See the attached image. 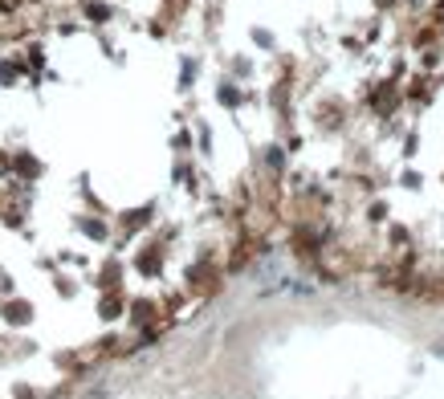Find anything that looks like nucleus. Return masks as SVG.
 I'll return each mask as SVG.
<instances>
[{"label":"nucleus","mask_w":444,"mask_h":399,"mask_svg":"<svg viewBox=\"0 0 444 399\" xmlns=\"http://www.w3.org/2000/svg\"><path fill=\"white\" fill-rule=\"evenodd\" d=\"M294 233L338 277L444 298V29L298 171Z\"/></svg>","instance_id":"obj_1"}]
</instances>
